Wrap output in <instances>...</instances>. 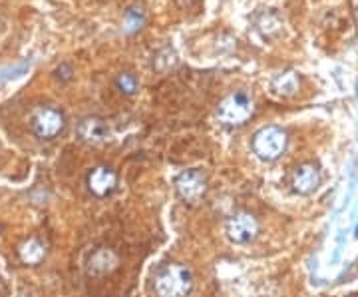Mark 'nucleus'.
Returning <instances> with one entry per match:
<instances>
[{
	"mask_svg": "<svg viewBox=\"0 0 358 297\" xmlns=\"http://www.w3.org/2000/svg\"><path fill=\"white\" fill-rule=\"evenodd\" d=\"M117 88L124 92V94H134L138 90V80L131 76V74H120L117 80H115Z\"/></svg>",
	"mask_w": 358,
	"mask_h": 297,
	"instance_id": "obj_13",
	"label": "nucleus"
},
{
	"mask_svg": "<svg viewBox=\"0 0 358 297\" xmlns=\"http://www.w3.org/2000/svg\"><path fill=\"white\" fill-rule=\"evenodd\" d=\"M176 190L181 200L195 204L199 202L207 192V180L199 170H187L183 174H179L176 180Z\"/></svg>",
	"mask_w": 358,
	"mask_h": 297,
	"instance_id": "obj_6",
	"label": "nucleus"
},
{
	"mask_svg": "<svg viewBox=\"0 0 358 297\" xmlns=\"http://www.w3.org/2000/svg\"><path fill=\"white\" fill-rule=\"evenodd\" d=\"M117 268V256L110 247H98L86 261V272L90 275H106Z\"/></svg>",
	"mask_w": 358,
	"mask_h": 297,
	"instance_id": "obj_9",
	"label": "nucleus"
},
{
	"mask_svg": "<svg viewBox=\"0 0 358 297\" xmlns=\"http://www.w3.org/2000/svg\"><path fill=\"white\" fill-rule=\"evenodd\" d=\"M86 184H88L90 192L96 198H106V195H110L115 190L117 176L114 174V170L106 168V166H98V168H94L90 172Z\"/></svg>",
	"mask_w": 358,
	"mask_h": 297,
	"instance_id": "obj_7",
	"label": "nucleus"
},
{
	"mask_svg": "<svg viewBox=\"0 0 358 297\" xmlns=\"http://www.w3.org/2000/svg\"><path fill=\"white\" fill-rule=\"evenodd\" d=\"M193 287V277L187 268L169 263L155 277L157 297H187Z\"/></svg>",
	"mask_w": 358,
	"mask_h": 297,
	"instance_id": "obj_1",
	"label": "nucleus"
},
{
	"mask_svg": "<svg viewBox=\"0 0 358 297\" xmlns=\"http://www.w3.org/2000/svg\"><path fill=\"white\" fill-rule=\"evenodd\" d=\"M319 184H320V172L315 164H303V166H299V168L294 170L291 186H293V190L296 192V194H301V195L313 194V192L319 188Z\"/></svg>",
	"mask_w": 358,
	"mask_h": 297,
	"instance_id": "obj_8",
	"label": "nucleus"
},
{
	"mask_svg": "<svg viewBox=\"0 0 358 297\" xmlns=\"http://www.w3.org/2000/svg\"><path fill=\"white\" fill-rule=\"evenodd\" d=\"M126 18H128V25H129L128 30H136V28L141 25V14L134 13V11H129Z\"/></svg>",
	"mask_w": 358,
	"mask_h": 297,
	"instance_id": "obj_14",
	"label": "nucleus"
},
{
	"mask_svg": "<svg viewBox=\"0 0 358 297\" xmlns=\"http://www.w3.org/2000/svg\"><path fill=\"white\" fill-rule=\"evenodd\" d=\"M30 126L34 130V134L42 138V140H52L56 138L66 126L64 114L56 108H48V106H42L36 108L30 116Z\"/></svg>",
	"mask_w": 358,
	"mask_h": 297,
	"instance_id": "obj_4",
	"label": "nucleus"
},
{
	"mask_svg": "<svg viewBox=\"0 0 358 297\" xmlns=\"http://www.w3.org/2000/svg\"><path fill=\"white\" fill-rule=\"evenodd\" d=\"M78 134H80V138L86 144H94L96 146V144H103L108 140L110 130H108L102 118L92 116L82 120V124L78 126Z\"/></svg>",
	"mask_w": 358,
	"mask_h": 297,
	"instance_id": "obj_10",
	"label": "nucleus"
},
{
	"mask_svg": "<svg viewBox=\"0 0 358 297\" xmlns=\"http://www.w3.org/2000/svg\"><path fill=\"white\" fill-rule=\"evenodd\" d=\"M225 232L233 244H249L251 240H255L259 233V223L255 216L249 212H237L235 216H231L225 226Z\"/></svg>",
	"mask_w": 358,
	"mask_h": 297,
	"instance_id": "obj_5",
	"label": "nucleus"
},
{
	"mask_svg": "<svg viewBox=\"0 0 358 297\" xmlns=\"http://www.w3.org/2000/svg\"><path fill=\"white\" fill-rule=\"evenodd\" d=\"M253 116V100L245 92H233L223 98L217 108V118L223 126H243Z\"/></svg>",
	"mask_w": 358,
	"mask_h": 297,
	"instance_id": "obj_2",
	"label": "nucleus"
},
{
	"mask_svg": "<svg viewBox=\"0 0 358 297\" xmlns=\"http://www.w3.org/2000/svg\"><path fill=\"white\" fill-rule=\"evenodd\" d=\"M357 94H358V86H357Z\"/></svg>",
	"mask_w": 358,
	"mask_h": 297,
	"instance_id": "obj_16",
	"label": "nucleus"
},
{
	"mask_svg": "<svg viewBox=\"0 0 358 297\" xmlns=\"http://www.w3.org/2000/svg\"><path fill=\"white\" fill-rule=\"evenodd\" d=\"M44 254H46V249H44V246L40 244L38 240H26L24 244L20 246V249H18V256H20V259L24 261V263H28V265H38L40 261L44 259Z\"/></svg>",
	"mask_w": 358,
	"mask_h": 297,
	"instance_id": "obj_11",
	"label": "nucleus"
},
{
	"mask_svg": "<svg viewBox=\"0 0 358 297\" xmlns=\"http://www.w3.org/2000/svg\"><path fill=\"white\" fill-rule=\"evenodd\" d=\"M355 14H357V22H358V8H357V13H355Z\"/></svg>",
	"mask_w": 358,
	"mask_h": 297,
	"instance_id": "obj_15",
	"label": "nucleus"
},
{
	"mask_svg": "<svg viewBox=\"0 0 358 297\" xmlns=\"http://www.w3.org/2000/svg\"><path fill=\"white\" fill-rule=\"evenodd\" d=\"M299 76L294 72H282L273 80V88L281 96H293L294 92L299 90Z\"/></svg>",
	"mask_w": 358,
	"mask_h": 297,
	"instance_id": "obj_12",
	"label": "nucleus"
},
{
	"mask_svg": "<svg viewBox=\"0 0 358 297\" xmlns=\"http://www.w3.org/2000/svg\"><path fill=\"white\" fill-rule=\"evenodd\" d=\"M287 132L279 126L261 128L253 138V152L265 162H273L281 158L287 150Z\"/></svg>",
	"mask_w": 358,
	"mask_h": 297,
	"instance_id": "obj_3",
	"label": "nucleus"
}]
</instances>
